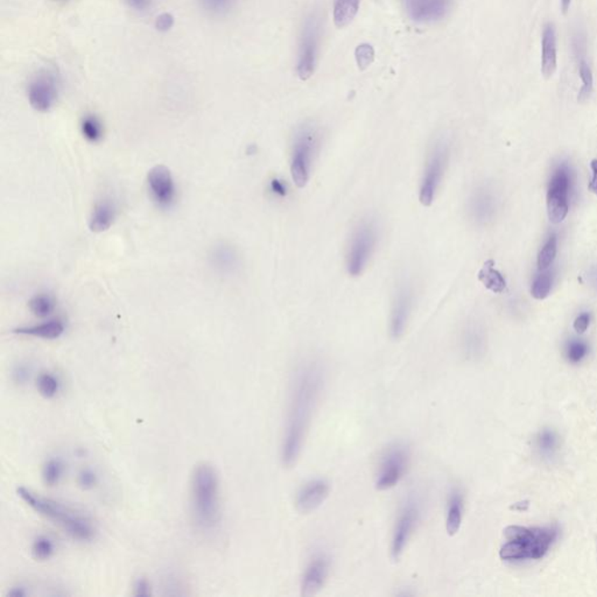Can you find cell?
Listing matches in <instances>:
<instances>
[{"label":"cell","instance_id":"obj_1","mask_svg":"<svg viewBox=\"0 0 597 597\" xmlns=\"http://www.w3.org/2000/svg\"><path fill=\"white\" fill-rule=\"evenodd\" d=\"M323 385L325 370L321 363L306 361L298 365L291 384L289 411L282 441V458L286 467L296 465L301 454Z\"/></svg>","mask_w":597,"mask_h":597},{"label":"cell","instance_id":"obj_2","mask_svg":"<svg viewBox=\"0 0 597 597\" xmlns=\"http://www.w3.org/2000/svg\"><path fill=\"white\" fill-rule=\"evenodd\" d=\"M190 514L201 530L216 528L222 518L221 482L217 470L208 462L195 465L190 476Z\"/></svg>","mask_w":597,"mask_h":597},{"label":"cell","instance_id":"obj_3","mask_svg":"<svg viewBox=\"0 0 597 597\" xmlns=\"http://www.w3.org/2000/svg\"><path fill=\"white\" fill-rule=\"evenodd\" d=\"M18 497L30 506L33 511L47 518L48 521L57 524L69 537L75 540H93L96 534V528L93 521L88 516L77 511L76 509L46 498L25 487H18Z\"/></svg>","mask_w":597,"mask_h":597},{"label":"cell","instance_id":"obj_4","mask_svg":"<svg viewBox=\"0 0 597 597\" xmlns=\"http://www.w3.org/2000/svg\"><path fill=\"white\" fill-rule=\"evenodd\" d=\"M505 538L508 543L499 551L503 560H524L541 559L557 539V530L553 528H528L521 526H509L505 528Z\"/></svg>","mask_w":597,"mask_h":597},{"label":"cell","instance_id":"obj_5","mask_svg":"<svg viewBox=\"0 0 597 597\" xmlns=\"http://www.w3.org/2000/svg\"><path fill=\"white\" fill-rule=\"evenodd\" d=\"M321 145V129L315 123L306 122L296 127L291 146L289 167L293 181L298 188H303L309 182Z\"/></svg>","mask_w":597,"mask_h":597},{"label":"cell","instance_id":"obj_6","mask_svg":"<svg viewBox=\"0 0 597 597\" xmlns=\"http://www.w3.org/2000/svg\"><path fill=\"white\" fill-rule=\"evenodd\" d=\"M379 240V226L373 217L361 219L352 230L345 253V267L352 277L364 272Z\"/></svg>","mask_w":597,"mask_h":597},{"label":"cell","instance_id":"obj_7","mask_svg":"<svg viewBox=\"0 0 597 597\" xmlns=\"http://www.w3.org/2000/svg\"><path fill=\"white\" fill-rule=\"evenodd\" d=\"M449 158L451 143L448 137L440 136L435 138L428 151L419 188V199L424 206H431V203L434 202L442 181L445 179Z\"/></svg>","mask_w":597,"mask_h":597},{"label":"cell","instance_id":"obj_8","mask_svg":"<svg viewBox=\"0 0 597 597\" xmlns=\"http://www.w3.org/2000/svg\"><path fill=\"white\" fill-rule=\"evenodd\" d=\"M410 449L400 442L388 446L379 462L376 488L388 490L395 488L402 481L410 465Z\"/></svg>","mask_w":597,"mask_h":597},{"label":"cell","instance_id":"obj_9","mask_svg":"<svg viewBox=\"0 0 597 597\" xmlns=\"http://www.w3.org/2000/svg\"><path fill=\"white\" fill-rule=\"evenodd\" d=\"M422 516V504L415 494H410L402 503L395 521L391 541V555L393 560H399L405 551L408 541L415 533Z\"/></svg>","mask_w":597,"mask_h":597},{"label":"cell","instance_id":"obj_10","mask_svg":"<svg viewBox=\"0 0 597 597\" xmlns=\"http://www.w3.org/2000/svg\"><path fill=\"white\" fill-rule=\"evenodd\" d=\"M572 186L571 173L567 166H560L550 181L547 190L548 219L553 224L564 222L569 211L568 196Z\"/></svg>","mask_w":597,"mask_h":597},{"label":"cell","instance_id":"obj_11","mask_svg":"<svg viewBox=\"0 0 597 597\" xmlns=\"http://www.w3.org/2000/svg\"><path fill=\"white\" fill-rule=\"evenodd\" d=\"M415 287L411 282L405 279L397 286L392 300L390 334L393 339H399L404 335L415 308Z\"/></svg>","mask_w":597,"mask_h":597},{"label":"cell","instance_id":"obj_12","mask_svg":"<svg viewBox=\"0 0 597 597\" xmlns=\"http://www.w3.org/2000/svg\"><path fill=\"white\" fill-rule=\"evenodd\" d=\"M59 96V80L50 70H41L27 88V97L34 110L47 112L55 105Z\"/></svg>","mask_w":597,"mask_h":597},{"label":"cell","instance_id":"obj_13","mask_svg":"<svg viewBox=\"0 0 597 597\" xmlns=\"http://www.w3.org/2000/svg\"><path fill=\"white\" fill-rule=\"evenodd\" d=\"M147 188L153 202L160 208H170L176 197V186L170 168L163 165L153 167L147 173Z\"/></svg>","mask_w":597,"mask_h":597},{"label":"cell","instance_id":"obj_14","mask_svg":"<svg viewBox=\"0 0 597 597\" xmlns=\"http://www.w3.org/2000/svg\"><path fill=\"white\" fill-rule=\"evenodd\" d=\"M319 45V23L314 18L306 23L302 33L301 47L298 55V75L301 80H308L315 69L316 54Z\"/></svg>","mask_w":597,"mask_h":597},{"label":"cell","instance_id":"obj_15","mask_svg":"<svg viewBox=\"0 0 597 597\" xmlns=\"http://www.w3.org/2000/svg\"><path fill=\"white\" fill-rule=\"evenodd\" d=\"M330 569V561L323 553L314 555L306 567L305 574L302 577L301 595L305 597L315 596L323 586Z\"/></svg>","mask_w":597,"mask_h":597},{"label":"cell","instance_id":"obj_16","mask_svg":"<svg viewBox=\"0 0 597 597\" xmlns=\"http://www.w3.org/2000/svg\"><path fill=\"white\" fill-rule=\"evenodd\" d=\"M330 492V485L325 480H312L306 483L296 494V505L298 511L309 514L320 508Z\"/></svg>","mask_w":597,"mask_h":597},{"label":"cell","instance_id":"obj_17","mask_svg":"<svg viewBox=\"0 0 597 597\" xmlns=\"http://www.w3.org/2000/svg\"><path fill=\"white\" fill-rule=\"evenodd\" d=\"M210 265L222 276H233L240 269V257L228 243H217L209 253Z\"/></svg>","mask_w":597,"mask_h":597},{"label":"cell","instance_id":"obj_18","mask_svg":"<svg viewBox=\"0 0 597 597\" xmlns=\"http://www.w3.org/2000/svg\"><path fill=\"white\" fill-rule=\"evenodd\" d=\"M406 4L415 21H433L445 16L451 0H406Z\"/></svg>","mask_w":597,"mask_h":597},{"label":"cell","instance_id":"obj_19","mask_svg":"<svg viewBox=\"0 0 597 597\" xmlns=\"http://www.w3.org/2000/svg\"><path fill=\"white\" fill-rule=\"evenodd\" d=\"M557 66V34L555 25L546 23L541 39V73L546 79H551L555 75Z\"/></svg>","mask_w":597,"mask_h":597},{"label":"cell","instance_id":"obj_20","mask_svg":"<svg viewBox=\"0 0 597 597\" xmlns=\"http://www.w3.org/2000/svg\"><path fill=\"white\" fill-rule=\"evenodd\" d=\"M117 217V207L110 199L97 201L89 217V228L93 233L107 231Z\"/></svg>","mask_w":597,"mask_h":597},{"label":"cell","instance_id":"obj_21","mask_svg":"<svg viewBox=\"0 0 597 597\" xmlns=\"http://www.w3.org/2000/svg\"><path fill=\"white\" fill-rule=\"evenodd\" d=\"M64 332H66V325L61 319H52L39 325L19 327L12 330V332L17 335L30 336V337L42 340L59 339L64 335Z\"/></svg>","mask_w":597,"mask_h":597},{"label":"cell","instance_id":"obj_22","mask_svg":"<svg viewBox=\"0 0 597 597\" xmlns=\"http://www.w3.org/2000/svg\"><path fill=\"white\" fill-rule=\"evenodd\" d=\"M469 213L477 222L483 223L494 213V196L487 188L475 190L469 201Z\"/></svg>","mask_w":597,"mask_h":597},{"label":"cell","instance_id":"obj_23","mask_svg":"<svg viewBox=\"0 0 597 597\" xmlns=\"http://www.w3.org/2000/svg\"><path fill=\"white\" fill-rule=\"evenodd\" d=\"M463 519V497L458 490L451 491L448 499L446 528L449 535H455L461 528Z\"/></svg>","mask_w":597,"mask_h":597},{"label":"cell","instance_id":"obj_24","mask_svg":"<svg viewBox=\"0 0 597 597\" xmlns=\"http://www.w3.org/2000/svg\"><path fill=\"white\" fill-rule=\"evenodd\" d=\"M494 260H488L485 262L478 273V279L483 282V285L487 289H490L491 292L503 293L506 289V282L504 277L502 276L497 269H494Z\"/></svg>","mask_w":597,"mask_h":597},{"label":"cell","instance_id":"obj_25","mask_svg":"<svg viewBox=\"0 0 597 597\" xmlns=\"http://www.w3.org/2000/svg\"><path fill=\"white\" fill-rule=\"evenodd\" d=\"M359 0H336L334 6V23L339 28L348 26L359 12Z\"/></svg>","mask_w":597,"mask_h":597},{"label":"cell","instance_id":"obj_26","mask_svg":"<svg viewBox=\"0 0 597 597\" xmlns=\"http://www.w3.org/2000/svg\"><path fill=\"white\" fill-rule=\"evenodd\" d=\"M81 133L89 143H100L103 139L104 127L98 117L95 115H86L81 120Z\"/></svg>","mask_w":597,"mask_h":597},{"label":"cell","instance_id":"obj_27","mask_svg":"<svg viewBox=\"0 0 597 597\" xmlns=\"http://www.w3.org/2000/svg\"><path fill=\"white\" fill-rule=\"evenodd\" d=\"M64 463L60 458H50L42 467V481L47 487H55L64 477Z\"/></svg>","mask_w":597,"mask_h":597},{"label":"cell","instance_id":"obj_28","mask_svg":"<svg viewBox=\"0 0 597 597\" xmlns=\"http://www.w3.org/2000/svg\"><path fill=\"white\" fill-rule=\"evenodd\" d=\"M30 312L37 318H47L50 316L55 309V300L53 296L46 293H39L34 296L28 302Z\"/></svg>","mask_w":597,"mask_h":597},{"label":"cell","instance_id":"obj_29","mask_svg":"<svg viewBox=\"0 0 597 597\" xmlns=\"http://www.w3.org/2000/svg\"><path fill=\"white\" fill-rule=\"evenodd\" d=\"M579 74H580L581 82H582V88H581L580 93H579V102H584L591 97L593 93V88H594V77H593V71H591V66L588 64L587 61L584 60V57H581L579 61Z\"/></svg>","mask_w":597,"mask_h":597},{"label":"cell","instance_id":"obj_30","mask_svg":"<svg viewBox=\"0 0 597 597\" xmlns=\"http://www.w3.org/2000/svg\"><path fill=\"white\" fill-rule=\"evenodd\" d=\"M462 345H463L465 355L468 357L477 356L481 352L482 349V337L480 330L473 325L467 327L465 332H463V337H462Z\"/></svg>","mask_w":597,"mask_h":597},{"label":"cell","instance_id":"obj_31","mask_svg":"<svg viewBox=\"0 0 597 597\" xmlns=\"http://www.w3.org/2000/svg\"><path fill=\"white\" fill-rule=\"evenodd\" d=\"M37 392L42 395L43 398L52 399L60 390V382L53 373L43 372L37 376Z\"/></svg>","mask_w":597,"mask_h":597},{"label":"cell","instance_id":"obj_32","mask_svg":"<svg viewBox=\"0 0 597 597\" xmlns=\"http://www.w3.org/2000/svg\"><path fill=\"white\" fill-rule=\"evenodd\" d=\"M55 553V545L46 535H39L32 545V555L39 561L50 560Z\"/></svg>","mask_w":597,"mask_h":597},{"label":"cell","instance_id":"obj_33","mask_svg":"<svg viewBox=\"0 0 597 597\" xmlns=\"http://www.w3.org/2000/svg\"><path fill=\"white\" fill-rule=\"evenodd\" d=\"M557 236L552 235L548 238L547 242L545 244L544 248L540 250L539 256H538V267L541 271L547 269L550 266L555 262V256H557Z\"/></svg>","mask_w":597,"mask_h":597},{"label":"cell","instance_id":"obj_34","mask_svg":"<svg viewBox=\"0 0 597 597\" xmlns=\"http://www.w3.org/2000/svg\"><path fill=\"white\" fill-rule=\"evenodd\" d=\"M552 278L547 273H541L535 277L532 284L531 294L537 300H544L551 292Z\"/></svg>","mask_w":597,"mask_h":597},{"label":"cell","instance_id":"obj_35","mask_svg":"<svg viewBox=\"0 0 597 597\" xmlns=\"http://www.w3.org/2000/svg\"><path fill=\"white\" fill-rule=\"evenodd\" d=\"M236 0H199L201 6L211 16H223L233 8Z\"/></svg>","mask_w":597,"mask_h":597},{"label":"cell","instance_id":"obj_36","mask_svg":"<svg viewBox=\"0 0 597 597\" xmlns=\"http://www.w3.org/2000/svg\"><path fill=\"white\" fill-rule=\"evenodd\" d=\"M538 448L540 449L541 454L546 455V456H552L555 454L557 447V438L555 431H541L537 440Z\"/></svg>","mask_w":597,"mask_h":597},{"label":"cell","instance_id":"obj_37","mask_svg":"<svg viewBox=\"0 0 597 597\" xmlns=\"http://www.w3.org/2000/svg\"><path fill=\"white\" fill-rule=\"evenodd\" d=\"M355 57L359 69L365 70L373 62L375 50H373L372 46H370L368 43H364V45H361V46L356 48Z\"/></svg>","mask_w":597,"mask_h":597},{"label":"cell","instance_id":"obj_38","mask_svg":"<svg viewBox=\"0 0 597 597\" xmlns=\"http://www.w3.org/2000/svg\"><path fill=\"white\" fill-rule=\"evenodd\" d=\"M588 347L584 342L572 341L567 345V357L569 362L579 363L587 356Z\"/></svg>","mask_w":597,"mask_h":597},{"label":"cell","instance_id":"obj_39","mask_svg":"<svg viewBox=\"0 0 597 597\" xmlns=\"http://www.w3.org/2000/svg\"><path fill=\"white\" fill-rule=\"evenodd\" d=\"M97 483H98V476L91 469H82L77 475V485H80L83 490H91L96 487Z\"/></svg>","mask_w":597,"mask_h":597},{"label":"cell","instance_id":"obj_40","mask_svg":"<svg viewBox=\"0 0 597 597\" xmlns=\"http://www.w3.org/2000/svg\"><path fill=\"white\" fill-rule=\"evenodd\" d=\"M133 595L137 597H149L152 595V586L146 577H139L133 584Z\"/></svg>","mask_w":597,"mask_h":597},{"label":"cell","instance_id":"obj_41","mask_svg":"<svg viewBox=\"0 0 597 597\" xmlns=\"http://www.w3.org/2000/svg\"><path fill=\"white\" fill-rule=\"evenodd\" d=\"M173 26H174V17L172 14L163 13L156 18V27L160 32H168Z\"/></svg>","mask_w":597,"mask_h":597},{"label":"cell","instance_id":"obj_42","mask_svg":"<svg viewBox=\"0 0 597 597\" xmlns=\"http://www.w3.org/2000/svg\"><path fill=\"white\" fill-rule=\"evenodd\" d=\"M12 377L17 384H23V383H26L27 379L30 378V369L27 368L26 365H17L13 369Z\"/></svg>","mask_w":597,"mask_h":597},{"label":"cell","instance_id":"obj_43","mask_svg":"<svg viewBox=\"0 0 597 597\" xmlns=\"http://www.w3.org/2000/svg\"><path fill=\"white\" fill-rule=\"evenodd\" d=\"M589 322H591V316H589L588 313H584V314H581V315L577 316L576 319H575L574 325H573L575 332H576L577 334H584V332L588 329Z\"/></svg>","mask_w":597,"mask_h":597},{"label":"cell","instance_id":"obj_44","mask_svg":"<svg viewBox=\"0 0 597 597\" xmlns=\"http://www.w3.org/2000/svg\"><path fill=\"white\" fill-rule=\"evenodd\" d=\"M30 595V591L26 587H23L21 584L16 586V587L11 588L10 591H7V597H26Z\"/></svg>","mask_w":597,"mask_h":597},{"label":"cell","instance_id":"obj_45","mask_svg":"<svg viewBox=\"0 0 597 597\" xmlns=\"http://www.w3.org/2000/svg\"><path fill=\"white\" fill-rule=\"evenodd\" d=\"M129 7H132L137 11L146 10L147 7L151 5L152 0H124Z\"/></svg>","mask_w":597,"mask_h":597},{"label":"cell","instance_id":"obj_46","mask_svg":"<svg viewBox=\"0 0 597 597\" xmlns=\"http://www.w3.org/2000/svg\"><path fill=\"white\" fill-rule=\"evenodd\" d=\"M591 170H593V178H591V183H589V190L597 195V160H593L591 163Z\"/></svg>","mask_w":597,"mask_h":597},{"label":"cell","instance_id":"obj_47","mask_svg":"<svg viewBox=\"0 0 597 597\" xmlns=\"http://www.w3.org/2000/svg\"><path fill=\"white\" fill-rule=\"evenodd\" d=\"M572 0H561V8L564 11V13H567L569 7H571Z\"/></svg>","mask_w":597,"mask_h":597},{"label":"cell","instance_id":"obj_48","mask_svg":"<svg viewBox=\"0 0 597 597\" xmlns=\"http://www.w3.org/2000/svg\"><path fill=\"white\" fill-rule=\"evenodd\" d=\"M528 502H523V503H516L514 506H511V509H514V510H526L528 509Z\"/></svg>","mask_w":597,"mask_h":597},{"label":"cell","instance_id":"obj_49","mask_svg":"<svg viewBox=\"0 0 597 597\" xmlns=\"http://www.w3.org/2000/svg\"><path fill=\"white\" fill-rule=\"evenodd\" d=\"M591 282L597 287V269H593L591 273Z\"/></svg>","mask_w":597,"mask_h":597}]
</instances>
